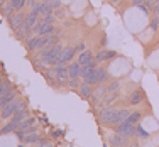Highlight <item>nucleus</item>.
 Instances as JSON below:
<instances>
[{
  "instance_id": "nucleus-31",
  "label": "nucleus",
  "mask_w": 159,
  "mask_h": 147,
  "mask_svg": "<svg viewBox=\"0 0 159 147\" xmlns=\"http://www.w3.org/2000/svg\"><path fill=\"white\" fill-rule=\"evenodd\" d=\"M85 47H86V46H85V42H80V44H78V46L75 47V49H76L78 52H83V51H85Z\"/></svg>"
},
{
  "instance_id": "nucleus-22",
  "label": "nucleus",
  "mask_w": 159,
  "mask_h": 147,
  "mask_svg": "<svg viewBox=\"0 0 159 147\" xmlns=\"http://www.w3.org/2000/svg\"><path fill=\"white\" fill-rule=\"evenodd\" d=\"M0 10H2V16L3 17H10L12 14H16V9L12 7V3H7V5H3V7H0Z\"/></svg>"
},
{
  "instance_id": "nucleus-27",
  "label": "nucleus",
  "mask_w": 159,
  "mask_h": 147,
  "mask_svg": "<svg viewBox=\"0 0 159 147\" xmlns=\"http://www.w3.org/2000/svg\"><path fill=\"white\" fill-rule=\"evenodd\" d=\"M149 25H151V29H152V31H159V17L152 16V19H151V22H149Z\"/></svg>"
},
{
  "instance_id": "nucleus-9",
  "label": "nucleus",
  "mask_w": 159,
  "mask_h": 147,
  "mask_svg": "<svg viewBox=\"0 0 159 147\" xmlns=\"http://www.w3.org/2000/svg\"><path fill=\"white\" fill-rule=\"evenodd\" d=\"M113 58H117V52H115V51H110V49H100V51L95 54L97 63L110 61V59H113Z\"/></svg>"
},
{
  "instance_id": "nucleus-16",
  "label": "nucleus",
  "mask_w": 159,
  "mask_h": 147,
  "mask_svg": "<svg viewBox=\"0 0 159 147\" xmlns=\"http://www.w3.org/2000/svg\"><path fill=\"white\" fill-rule=\"evenodd\" d=\"M129 115H130V110H129V108H119V112H117L115 118H113L112 127H113V125H117V123H120V122H124V120H127V118H129Z\"/></svg>"
},
{
  "instance_id": "nucleus-20",
  "label": "nucleus",
  "mask_w": 159,
  "mask_h": 147,
  "mask_svg": "<svg viewBox=\"0 0 159 147\" xmlns=\"http://www.w3.org/2000/svg\"><path fill=\"white\" fill-rule=\"evenodd\" d=\"M83 81L90 83V85H98V74H97V68L92 69L86 76H83Z\"/></svg>"
},
{
  "instance_id": "nucleus-23",
  "label": "nucleus",
  "mask_w": 159,
  "mask_h": 147,
  "mask_svg": "<svg viewBox=\"0 0 159 147\" xmlns=\"http://www.w3.org/2000/svg\"><path fill=\"white\" fill-rule=\"evenodd\" d=\"M10 3H12V7L16 9V12H20V10L27 5V0H10Z\"/></svg>"
},
{
  "instance_id": "nucleus-30",
  "label": "nucleus",
  "mask_w": 159,
  "mask_h": 147,
  "mask_svg": "<svg viewBox=\"0 0 159 147\" xmlns=\"http://www.w3.org/2000/svg\"><path fill=\"white\" fill-rule=\"evenodd\" d=\"M37 147H54V145L49 140H41V142H37Z\"/></svg>"
},
{
  "instance_id": "nucleus-4",
  "label": "nucleus",
  "mask_w": 159,
  "mask_h": 147,
  "mask_svg": "<svg viewBox=\"0 0 159 147\" xmlns=\"http://www.w3.org/2000/svg\"><path fill=\"white\" fill-rule=\"evenodd\" d=\"M25 47L31 52L44 49L46 47V36H37L36 34V36H32V37H27V39H25Z\"/></svg>"
},
{
  "instance_id": "nucleus-12",
  "label": "nucleus",
  "mask_w": 159,
  "mask_h": 147,
  "mask_svg": "<svg viewBox=\"0 0 159 147\" xmlns=\"http://www.w3.org/2000/svg\"><path fill=\"white\" fill-rule=\"evenodd\" d=\"M144 98H146L144 90L137 88V90H134V91L130 93V96H129V103H130V105H139V103H142V101H144Z\"/></svg>"
},
{
  "instance_id": "nucleus-26",
  "label": "nucleus",
  "mask_w": 159,
  "mask_h": 147,
  "mask_svg": "<svg viewBox=\"0 0 159 147\" xmlns=\"http://www.w3.org/2000/svg\"><path fill=\"white\" fill-rule=\"evenodd\" d=\"M119 86H120V81L115 80V81H112L110 85L107 86V91L108 93H117V91H119Z\"/></svg>"
},
{
  "instance_id": "nucleus-25",
  "label": "nucleus",
  "mask_w": 159,
  "mask_h": 147,
  "mask_svg": "<svg viewBox=\"0 0 159 147\" xmlns=\"http://www.w3.org/2000/svg\"><path fill=\"white\" fill-rule=\"evenodd\" d=\"M25 24H27L31 29H34V25L37 24V16H34L32 12L27 14V16H25Z\"/></svg>"
},
{
  "instance_id": "nucleus-6",
  "label": "nucleus",
  "mask_w": 159,
  "mask_h": 147,
  "mask_svg": "<svg viewBox=\"0 0 159 147\" xmlns=\"http://www.w3.org/2000/svg\"><path fill=\"white\" fill-rule=\"evenodd\" d=\"M117 112H119V108H115V107H105L98 112V120L102 123H105V125H112Z\"/></svg>"
},
{
  "instance_id": "nucleus-7",
  "label": "nucleus",
  "mask_w": 159,
  "mask_h": 147,
  "mask_svg": "<svg viewBox=\"0 0 159 147\" xmlns=\"http://www.w3.org/2000/svg\"><path fill=\"white\" fill-rule=\"evenodd\" d=\"M24 22H25V16L22 12H16V14H12L10 17H7V24H9V27L12 29L14 32H16Z\"/></svg>"
},
{
  "instance_id": "nucleus-5",
  "label": "nucleus",
  "mask_w": 159,
  "mask_h": 147,
  "mask_svg": "<svg viewBox=\"0 0 159 147\" xmlns=\"http://www.w3.org/2000/svg\"><path fill=\"white\" fill-rule=\"evenodd\" d=\"M113 130H115L117 134L124 135V137L130 139V137H134V135H135V123H130L129 120H124V122L113 125Z\"/></svg>"
},
{
  "instance_id": "nucleus-34",
  "label": "nucleus",
  "mask_w": 159,
  "mask_h": 147,
  "mask_svg": "<svg viewBox=\"0 0 159 147\" xmlns=\"http://www.w3.org/2000/svg\"><path fill=\"white\" fill-rule=\"evenodd\" d=\"M5 2H7V0H0V7H3V5H5Z\"/></svg>"
},
{
  "instance_id": "nucleus-3",
  "label": "nucleus",
  "mask_w": 159,
  "mask_h": 147,
  "mask_svg": "<svg viewBox=\"0 0 159 147\" xmlns=\"http://www.w3.org/2000/svg\"><path fill=\"white\" fill-rule=\"evenodd\" d=\"M14 98H17V88L16 86H12L9 81L3 83L2 90H0V108L5 107L9 101H12Z\"/></svg>"
},
{
  "instance_id": "nucleus-32",
  "label": "nucleus",
  "mask_w": 159,
  "mask_h": 147,
  "mask_svg": "<svg viewBox=\"0 0 159 147\" xmlns=\"http://www.w3.org/2000/svg\"><path fill=\"white\" fill-rule=\"evenodd\" d=\"M36 3H37V0H27V5L29 7H34Z\"/></svg>"
},
{
  "instance_id": "nucleus-1",
  "label": "nucleus",
  "mask_w": 159,
  "mask_h": 147,
  "mask_svg": "<svg viewBox=\"0 0 159 147\" xmlns=\"http://www.w3.org/2000/svg\"><path fill=\"white\" fill-rule=\"evenodd\" d=\"M63 46L61 44H54V46H49V47H44L39 51L41 54V61L48 66H54L59 63V58H61V52H63Z\"/></svg>"
},
{
  "instance_id": "nucleus-14",
  "label": "nucleus",
  "mask_w": 159,
  "mask_h": 147,
  "mask_svg": "<svg viewBox=\"0 0 159 147\" xmlns=\"http://www.w3.org/2000/svg\"><path fill=\"white\" fill-rule=\"evenodd\" d=\"M25 117H29V110H27V108H24V110H19L17 114H14L9 120H10L12 123H16V125L19 127V125H20V122L25 118Z\"/></svg>"
},
{
  "instance_id": "nucleus-33",
  "label": "nucleus",
  "mask_w": 159,
  "mask_h": 147,
  "mask_svg": "<svg viewBox=\"0 0 159 147\" xmlns=\"http://www.w3.org/2000/svg\"><path fill=\"white\" fill-rule=\"evenodd\" d=\"M127 147H141V145H139V142H132V144H129Z\"/></svg>"
},
{
  "instance_id": "nucleus-8",
  "label": "nucleus",
  "mask_w": 159,
  "mask_h": 147,
  "mask_svg": "<svg viewBox=\"0 0 159 147\" xmlns=\"http://www.w3.org/2000/svg\"><path fill=\"white\" fill-rule=\"evenodd\" d=\"M20 139L24 144H37V142H41L43 140V135H41V132H37V130H34V132H27V134H24V135H20Z\"/></svg>"
},
{
  "instance_id": "nucleus-35",
  "label": "nucleus",
  "mask_w": 159,
  "mask_h": 147,
  "mask_svg": "<svg viewBox=\"0 0 159 147\" xmlns=\"http://www.w3.org/2000/svg\"><path fill=\"white\" fill-rule=\"evenodd\" d=\"M110 2H112V3H120L122 0H110Z\"/></svg>"
},
{
  "instance_id": "nucleus-21",
  "label": "nucleus",
  "mask_w": 159,
  "mask_h": 147,
  "mask_svg": "<svg viewBox=\"0 0 159 147\" xmlns=\"http://www.w3.org/2000/svg\"><path fill=\"white\" fill-rule=\"evenodd\" d=\"M149 135H151L149 132L144 130L142 127L139 125V123L135 125V137H137V139H141V140H146V139H149Z\"/></svg>"
},
{
  "instance_id": "nucleus-17",
  "label": "nucleus",
  "mask_w": 159,
  "mask_h": 147,
  "mask_svg": "<svg viewBox=\"0 0 159 147\" xmlns=\"http://www.w3.org/2000/svg\"><path fill=\"white\" fill-rule=\"evenodd\" d=\"M80 69H81V65L78 61L70 63L68 65V74H70V78H81L80 76Z\"/></svg>"
},
{
  "instance_id": "nucleus-15",
  "label": "nucleus",
  "mask_w": 159,
  "mask_h": 147,
  "mask_svg": "<svg viewBox=\"0 0 159 147\" xmlns=\"http://www.w3.org/2000/svg\"><path fill=\"white\" fill-rule=\"evenodd\" d=\"M93 59H95V56H93V52L90 51V49H85V51L80 54V58H78V63L81 66H85V65H88V63H92Z\"/></svg>"
},
{
  "instance_id": "nucleus-11",
  "label": "nucleus",
  "mask_w": 159,
  "mask_h": 147,
  "mask_svg": "<svg viewBox=\"0 0 159 147\" xmlns=\"http://www.w3.org/2000/svg\"><path fill=\"white\" fill-rule=\"evenodd\" d=\"M93 85H90V83H86V81H81L80 83V86H78V93H80V96L81 98H92L93 96V90L95 88H92Z\"/></svg>"
},
{
  "instance_id": "nucleus-24",
  "label": "nucleus",
  "mask_w": 159,
  "mask_h": 147,
  "mask_svg": "<svg viewBox=\"0 0 159 147\" xmlns=\"http://www.w3.org/2000/svg\"><path fill=\"white\" fill-rule=\"evenodd\" d=\"M141 118H142V114H141V112H130V115H129L127 120H129L130 123H135V125H137Z\"/></svg>"
},
{
  "instance_id": "nucleus-28",
  "label": "nucleus",
  "mask_w": 159,
  "mask_h": 147,
  "mask_svg": "<svg viewBox=\"0 0 159 147\" xmlns=\"http://www.w3.org/2000/svg\"><path fill=\"white\" fill-rule=\"evenodd\" d=\"M68 81H70V86H71V88H78L80 83H81V81H80V78H70Z\"/></svg>"
},
{
  "instance_id": "nucleus-10",
  "label": "nucleus",
  "mask_w": 159,
  "mask_h": 147,
  "mask_svg": "<svg viewBox=\"0 0 159 147\" xmlns=\"http://www.w3.org/2000/svg\"><path fill=\"white\" fill-rule=\"evenodd\" d=\"M108 142H110V147H127L129 145V139L120 135V134H117V132L113 135H110Z\"/></svg>"
},
{
  "instance_id": "nucleus-2",
  "label": "nucleus",
  "mask_w": 159,
  "mask_h": 147,
  "mask_svg": "<svg viewBox=\"0 0 159 147\" xmlns=\"http://www.w3.org/2000/svg\"><path fill=\"white\" fill-rule=\"evenodd\" d=\"M27 108V101L25 100H19V98H14L12 101L5 105V107L0 108V118L2 120H9L14 114H17L19 110H24Z\"/></svg>"
},
{
  "instance_id": "nucleus-18",
  "label": "nucleus",
  "mask_w": 159,
  "mask_h": 147,
  "mask_svg": "<svg viewBox=\"0 0 159 147\" xmlns=\"http://www.w3.org/2000/svg\"><path fill=\"white\" fill-rule=\"evenodd\" d=\"M31 31H32V29L29 27V25L25 24V22H24V24H22L20 27H19L17 31H16V36L19 37V39H24V41H25V39L29 37V34H31Z\"/></svg>"
},
{
  "instance_id": "nucleus-19",
  "label": "nucleus",
  "mask_w": 159,
  "mask_h": 147,
  "mask_svg": "<svg viewBox=\"0 0 159 147\" xmlns=\"http://www.w3.org/2000/svg\"><path fill=\"white\" fill-rule=\"evenodd\" d=\"M97 74H98V85H103V83H107L110 80V74H108V71L105 69V68L97 66Z\"/></svg>"
},
{
  "instance_id": "nucleus-29",
  "label": "nucleus",
  "mask_w": 159,
  "mask_h": 147,
  "mask_svg": "<svg viewBox=\"0 0 159 147\" xmlns=\"http://www.w3.org/2000/svg\"><path fill=\"white\" fill-rule=\"evenodd\" d=\"M48 3L52 7V9H59V7H61V2H59V0H49Z\"/></svg>"
},
{
  "instance_id": "nucleus-13",
  "label": "nucleus",
  "mask_w": 159,
  "mask_h": 147,
  "mask_svg": "<svg viewBox=\"0 0 159 147\" xmlns=\"http://www.w3.org/2000/svg\"><path fill=\"white\" fill-rule=\"evenodd\" d=\"M75 52H76V49H75V47H71V46L64 47L63 52H61V58H59V63H63V65H68V63L73 59Z\"/></svg>"
}]
</instances>
